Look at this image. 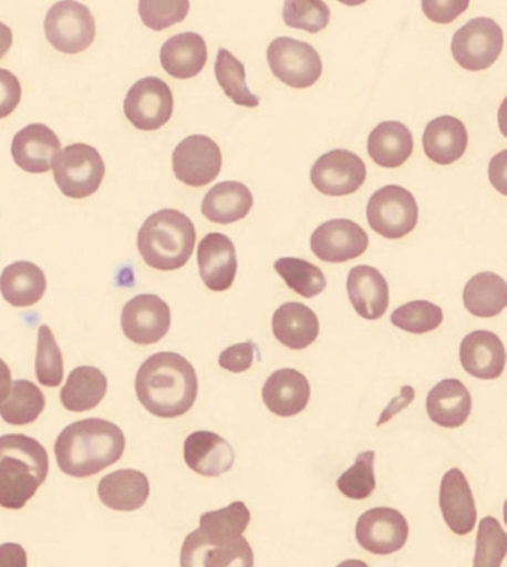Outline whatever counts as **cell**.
Segmentation results:
<instances>
[{
  "mask_svg": "<svg viewBox=\"0 0 507 567\" xmlns=\"http://www.w3.org/2000/svg\"><path fill=\"white\" fill-rule=\"evenodd\" d=\"M469 2H423V11L432 21L441 24L453 23L458 16L466 11Z\"/></svg>",
  "mask_w": 507,
  "mask_h": 567,
  "instance_id": "obj_45",
  "label": "cell"
},
{
  "mask_svg": "<svg viewBox=\"0 0 507 567\" xmlns=\"http://www.w3.org/2000/svg\"><path fill=\"white\" fill-rule=\"evenodd\" d=\"M107 394V378L102 370L82 365L74 369L61 390V403L70 412H89L97 408Z\"/></svg>",
  "mask_w": 507,
  "mask_h": 567,
  "instance_id": "obj_32",
  "label": "cell"
},
{
  "mask_svg": "<svg viewBox=\"0 0 507 567\" xmlns=\"http://www.w3.org/2000/svg\"><path fill=\"white\" fill-rule=\"evenodd\" d=\"M207 61V43L198 33H180L162 45V68L176 80H190L198 76Z\"/></svg>",
  "mask_w": 507,
  "mask_h": 567,
  "instance_id": "obj_24",
  "label": "cell"
},
{
  "mask_svg": "<svg viewBox=\"0 0 507 567\" xmlns=\"http://www.w3.org/2000/svg\"><path fill=\"white\" fill-rule=\"evenodd\" d=\"M122 330L131 342L153 344L164 339L172 327V309L155 295H138L125 305Z\"/></svg>",
  "mask_w": 507,
  "mask_h": 567,
  "instance_id": "obj_15",
  "label": "cell"
},
{
  "mask_svg": "<svg viewBox=\"0 0 507 567\" xmlns=\"http://www.w3.org/2000/svg\"><path fill=\"white\" fill-rule=\"evenodd\" d=\"M463 302L472 316L497 317L507 308V282L494 272L475 275L466 284Z\"/></svg>",
  "mask_w": 507,
  "mask_h": 567,
  "instance_id": "obj_33",
  "label": "cell"
},
{
  "mask_svg": "<svg viewBox=\"0 0 507 567\" xmlns=\"http://www.w3.org/2000/svg\"><path fill=\"white\" fill-rule=\"evenodd\" d=\"M507 556V534L497 518H483L476 536L474 567H501Z\"/></svg>",
  "mask_w": 507,
  "mask_h": 567,
  "instance_id": "obj_38",
  "label": "cell"
},
{
  "mask_svg": "<svg viewBox=\"0 0 507 567\" xmlns=\"http://www.w3.org/2000/svg\"><path fill=\"white\" fill-rule=\"evenodd\" d=\"M11 383V370L8 368L6 361L0 359V405L10 396L12 390Z\"/></svg>",
  "mask_w": 507,
  "mask_h": 567,
  "instance_id": "obj_49",
  "label": "cell"
},
{
  "mask_svg": "<svg viewBox=\"0 0 507 567\" xmlns=\"http://www.w3.org/2000/svg\"><path fill=\"white\" fill-rule=\"evenodd\" d=\"M415 392L413 386H404L401 390V395L397 399L393 400L391 404L387 405L386 410L382 413V417L379 419L377 426H382L383 423L391 421L395 414L400 413L401 410L408 408L411 401L414 400Z\"/></svg>",
  "mask_w": 507,
  "mask_h": 567,
  "instance_id": "obj_48",
  "label": "cell"
},
{
  "mask_svg": "<svg viewBox=\"0 0 507 567\" xmlns=\"http://www.w3.org/2000/svg\"><path fill=\"white\" fill-rule=\"evenodd\" d=\"M273 266L287 286L306 299H312L325 290V275L309 261L297 259V257H282L275 261Z\"/></svg>",
  "mask_w": 507,
  "mask_h": 567,
  "instance_id": "obj_35",
  "label": "cell"
},
{
  "mask_svg": "<svg viewBox=\"0 0 507 567\" xmlns=\"http://www.w3.org/2000/svg\"><path fill=\"white\" fill-rule=\"evenodd\" d=\"M0 291L11 307H33L45 295V274L30 261H15L3 270L0 277Z\"/></svg>",
  "mask_w": 507,
  "mask_h": 567,
  "instance_id": "obj_29",
  "label": "cell"
},
{
  "mask_svg": "<svg viewBox=\"0 0 507 567\" xmlns=\"http://www.w3.org/2000/svg\"><path fill=\"white\" fill-rule=\"evenodd\" d=\"M375 453L373 451L360 453L355 465L337 480V487L349 499H366L375 491L374 475Z\"/></svg>",
  "mask_w": 507,
  "mask_h": 567,
  "instance_id": "obj_40",
  "label": "cell"
},
{
  "mask_svg": "<svg viewBox=\"0 0 507 567\" xmlns=\"http://www.w3.org/2000/svg\"><path fill=\"white\" fill-rule=\"evenodd\" d=\"M221 151L207 135L196 134L183 140L173 154L174 174L192 187H203L216 181L221 172Z\"/></svg>",
  "mask_w": 507,
  "mask_h": 567,
  "instance_id": "obj_12",
  "label": "cell"
},
{
  "mask_svg": "<svg viewBox=\"0 0 507 567\" xmlns=\"http://www.w3.org/2000/svg\"><path fill=\"white\" fill-rule=\"evenodd\" d=\"M413 151V134L401 122H382L370 134L369 154L380 167H401L408 161Z\"/></svg>",
  "mask_w": 507,
  "mask_h": 567,
  "instance_id": "obj_31",
  "label": "cell"
},
{
  "mask_svg": "<svg viewBox=\"0 0 507 567\" xmlns=\"http://www.w3.org/2000/svg\"><path fill=\"white\" fill-rule=\"evenodd\" d=\"M310 383L294 369L272 373L263 386V401L270 412L281 417L296 416L308 408Z\"/></svg>",
  "mask_w": 507,
  "mask_h": 567,
  "instance_id": "obj_23",
  "label": "cell"
},
{
  "mask_svg": "<svg viewBox=\"0 0 507 567\" xmlns=\"http://www.w3.org/2000/svg\"><path fill=\"white\" fill-rule=\"evenodd\" d=\"M187 466L204 477H218L234 468L235 452L225 439L211 431H196L185 442Z\"/></svg>",
  "mask_w": 507,
  "mask_h": 567,
  "instance_id": "obj_21",
  "label": "cell"
},
{
  "mask_svg": "<svg viewBox=\"0 0 507 567\" xmlns=\"http://www.w3.org/2000/svg\"><path fill=\"white\" fill-rule=\"evenodd\" d=\"M45 409V396L34 383L17 381L11 394L0 405V416L10 425L23 426L37 421Z\"/></svg>",
  "mask_w": 507,
  "mask_h": 567,
  "instance_id": "obj_34",
  "label": "cell"
},
{
  "mask_svg": "<svg viewBox=\"0 0 507 567\" xmlns=\"http://www.w3.org/2000/svg\"><path fill=\"white\" fill-rule=\"evenodd\" d=\"M507 353L497 334L476 330L467 334L461 344V363L470 377L493 381L505 372Z\"/></svg>",
  "mask_w": 507,
  "mask_h": 567,
  "instance_id": "obj_19",
  "label": "cell"
},
{
  "mask_svg": "<svg viewBox=\"0 0 507 567\" xmlns=\"http://www.w3.org/2000/svg\"><path fill=\"white\" fill-rule=\"evenodd\" d=\"M249 522L251 513L240 501L203 514L199 529L183 544L182 567H254L251 545L244 538Z\"/></svg>",
  "mask_w": 507,
  "mask_h": 567,
  "instance_id": "obj_1",
  "label": "cell"
},
{
  "mask_svg": "<svg viewBox=\"0 0 507 567\" xmlns=\"http://www.w3.org/2000/svg\"><path fill=\"white\" fill-rule=\"evenodd\" d=\"M45 34L56 51L79 54L93 45L95 20L82 3L59 2L46 14Z\"/></svg>",
  "mask_w": 507,
  "mask_h": 567,
  "instance_id": "obj_9",
  "label": "cell"
},
{
  "mask_svg": "<svg viewBox=\"0 0 507 567\" xmlns=\"http://www.w3.org/2000/svg\"><path fill=\"white\" fill-rule=\"evenodd\" d=\"M125 116L135 128L155 131L172 120L173 91L159 78H144L135 82L124 103Z\"/></svg>",
  "mask_w": 507,
  "mask_h": 567,
  "instance_id": "obj_11",
  "label": "cell"
},
{
  "mask_svg": "<svg viewBox=\"0 0 507 567\" xmlns=\"http://www.w3.org/2000/svg\"><path fill=\"white\" fill-rule=\"evenodd\" d=\"M355 532L358 543L366 551L389 556L405 547L410 526L396 509L379 507L362 514Z\"/></svg>",
  "mask_w": 507,
  "mask_h": 567,
  "instance_id": "obj_13",
  "label": "cell"
},
{
  "mask_svg": "<svg viewBox=\"0 0 507 567\" xmlns=\"http://www.w3.org/2000/svg\"><path fill=\"white\" fill-rule=\"evenodd\" d=\"M268 61L273 75L291 89H310L322 75L318 51L297 39H275L268 50Z\"/></svg>",
  "mask_w": 507,
  "mask_h": 567,
  "instance_id": "obj_8",
  "label": "cell"
},
{
  "mask_svg": "<svg viewBox=\"0 0 507 567\" xmlns=\"http://www.w3.org/2000/svg\"><path fill=\"white\" fill-rule=\"evenodd\" d=\"M272 330L283 347L301 351L318 339L319 320L317 313L306 305L288 302L273 313Z\"/></svg>",
  "mask_w": 507,
  "mask_h": 567,
  "instance_id": "obj_28",
  "label": "cell"
},
{
  "mask_svg": "<svg viewBox=\"0 0 507 567\" xmlns=\"http://www.w3.org/2000/svg\"><path fill=\"white\" fill-rule=\"evenodd\" d=\"M0 567H28V554L19 544L0 545Z\"/></svg>",
  "mask_w": 507,
  "mask_h": 567,
  "instance_id": "obj_47",
  "label": "cell"
},
{
  "mask_svg": "<svg viewBox=\"0 0 507 567\" xmlns=\"http://www.w3.org/2000/svg\"><path fill=\"white\" fill-rule=\"evenodd\" d=\"M11 152L23 172L43 174L54 168L56 156L61 154V143L46 125L32 124L15 134Z\"/></svg>",
  "mask_w": 507,
  "mask_h": 567,
  "instance_id": "obj_17",
  "label": "cell"
},
{
  "mask_svg": "<svg viewBox=\"0 0 507 567\" xmlns=\"http://www.w3.org/2000/svg\"><path fill=\"white\" fill-rule=\"evenodd\" d=\"M397 329L413 334H425L438 329L444 321L443 309L427 300H414L397 308L391 317Z\"/></svg>",
  "mask_w": 507,
  "mask_h": 567,
  "instance_id": "obj_37",
  "label": "cell"
},
{
  "mask_svg": "<svg viewBox=\"0 0 507 567\" xmlns=\"http://www.w3.org/2000/svg\"><path fill=\"white\" fill-rule=\"evenodd\" d=\"M151 484L137 470H120L106 475L99 484V496L115 512H135L147 503Z\"/></svg>",
  "mask_w": 507,
  "mask_h": 567,
  "instance_id": "obj_27",
  "label": "cell"
},
{
  "mask_svg": "<svg viewBox=\"0 0 507 567\" xmlns=\"http://www.w3.org/2000/svg\"><path fill=\"white\" fill-rule=\"evenodd\" d=\"M439 507L449 530L456 535H469L476 525V505L466 475L458 468L444 475L439 488Z\"/></svg>",
  "mask_w": 507,
  "mask_h": 567,
  "instance_id": "obj_20",
  "label": "cell"
},
{
  "mask_svg": "<svg viewBox=\"0 0 507 567\" xmlns=\"http://www.w3.org/2000/svg\"><path fill=\"white\" fill-rule=\"evenodd\" d=\"M369 243V235L355 221L335 219L314 230L310 248L325 264H346L364 255Z\"/></svg>",
  "mask_w": 507,
  "mask_h": 567,
  "instance_id": "obj_16",
  "label": "cell"
},
{
  "mask_svg": "<svg viewBox=\"0 0 507 567\" xmlns=\"http://www.w3.org/2000/svg\"><path fill=\"white\" fill-rule=\"evenodd\" d=\"M366 217L374 233L387 239H401L413 233L418 221V207L410 190L384 186L366 205Z\"/></svg>",
  "mask_w": 507,
  "mask_h": 567,
  "instance_id": "obj_7",
  "label": "cell"
},
{
  "mask_svg": "<svg viewBox=\"0 0 507 567\" xmlns=\"http://www.w3.org/2000/svg\"><path fill=\"white\" fill-rule=\"evenodd\" d=\"M260 359L259 348L252 342L236 343L220 353L218 364L230 373H242L252 368L254 360Z\"/></svg>",
  "mask_w": 507,
  "mask_h": 567,
  "instance_id": "obj_43",
  "label": "cell"
},
{
  "mask_svg": "<svg viewBox=\"0 0 507 567\" xmlns=\"http://www.w3.org/2000/svg\"><path fill=\"white\" fill-rule=\"evenodd\" d=\"M488 177L497 192L507 196V151L494 156L489 163Z\"/></svg>",
  "mask_w": 507,
  "mask_h": 567,
  "instance_id": "obj_46",
  "label": "cell"
},
{
  "mask_svg": "<svg viewBox=\"0 0 507 567\" xmlns=\"http://www.w3.org/2000/svg\"><path fill=\"white\" fill-rule=\"evenodd\" d=\"M125 435L115 423L85 419L69 425L55 442L56 464L70 477L86 478L116 464L124 455Z\"/></svg>",
  "mask_w": 507,
  "mask_h": 567,
  "instance_id": "obj_3",
  "label": "cell"
},
{
  "mask_svg": "<svg viewBox=\"0 0 507 567\" xmlns=\"http://www.w3.org/2000/svg\"><path fill=\"white\" fill-rule=\"evenodd\" d=\"M469 135L465 124L454 116H439L430 122L423 135L427 158L435 164L449 165L461 159L467 150Z\"/></svg>",
  "mask_w": 507,
  "mask_h": 567,
  "instance_id": "obj_26",
  "label": "cell"
},
{
  "mask_svg": "<svg viewBox=\"0 0 507 567\" xmlns=\"http://www.w3.org/2000/svg\"><path fill=\"white\" fill-rule=\"evenodd\" d=\"M330 8L321 0H291L283 6V21L288 28L319 33L330 23Z\"/></svg>",
  "mask_w": 507,
  "mask_h": 567,
  "instance_id": "obj_41",
  "label": "cell"
},
{
  "mask_svg": "<svg viewBox=\"0 0 507 567\" xmlns=\"http://www.w3.org/2000/svg\"><path fill=\"white\" fill-rule=\"evenodd\" d=\"M21 85L14 73L0 69V120L10 116L19 106Z\"/></svg>",
  "mask_w": 507,
  "mask_h": 567,
  "instance_id": "obj_44",
  "label": "cell"
},
{
  "mask_svg": "<svg viewBox=\"0 0 507 567\" xmlns=\"http://www.w3.org/2000/svg\"><path fill=\"white\" fill-rule=\"evenodd\" d=\"M37 377L43 386L56 388L63 382L64 363L50 327L41 326L38 334Z\"/></svg>",
  "mask_w": 507,
  "mask_h": 567,
  "instance_id": "obj_39",
  "label": "cell"
},
{
  "mask_svg": "<svg viewBox=\"0 0 507 567\" xmlns=\"http://www.w3.org/2000/svg\"><path fill=\"white\" fill-rule=\"evenodd\" d=\"M216 78L227 97L238 106L257 107L260 99L249 91L245 80V65L231 52L218 51L216 60Z\"/></svg>",
  "mask_w": 507,
  "mask_h": 567,
  "instance_id": "obj_36",
  "label": "cell"
},
{
  "mask_svg": "<svg viewBox=\"0 0 507 567\" xmlns=\"http://www.w3.org/2000/svg\"><path fill=\"white\" fill-rule=\"evenodd\" d=\"M348 293L358 316L365 320H379L387 311V281L373 266H355L349 272Z\"/></svg>",
  "mask_w": 507,
  "mask_h": 567,
  "instance_id": "obj_22",
  "label": "cell"
},
{
  "mask_svg": "<svg viewBox=\"0 0 507 567\" xmlns=\"http://www.w3.org/2000/svg\"><path fill=\"white\" fill-rule=\"evenodd\" d=\"M138 401L157 417H180L194 408L198 377L194 365L176 352H159L147 359L135 378Z\"/></svg>",
  "mask_w": 507,
  "mask_h": 567,
  "instance_id": "obj_2",
  "label": "cell"
},
{
  "mask_svg": "<svg viewBox=\"0 0 507 567\" xmlns=\"http://www.w3.org/2000/svg\"><path fill=\"white\" fill-rule=\"evenodd\" d=\"M503 516H505V523H506V526H507V499H506V503H505V508H503Z\"/></svg>",
  "mask_w": 507,
  "mask_h": 567,
  "instance_id": "obj_53",
  "label": "cell"
},
{
  "mask_svg": "<svg viewBox=\"0 0 507 567\" xmlns=\"http://www.w3.org/2000/svg\"><path fill=\"white\" fill-rule=\"evenodd\" d=\"M503 30L492 19H475L454 34L452 52L463 69L478 72L492 68L503 51Z\"/></svg>",
  "mask_w": 507,
  "mask_h": 567,
  "instance_id": "obj_10",
  "label": "cell"
},
{
  "mask_svg": "<svg viewBox=\"0 0 507 567\" xmlns=\"http://www.w3.org/2000/svg\"><path fill=\"white\" fill-rule=\"evenodd\" d=\"M106 165L100 152L76 143L61 151L54 163V178L60 190L72 199L89 198L102 185Z\"/></svg>",
  "mask_w": 507,
  "mask_h": 567,
  "instance_id": "obj_6",
  "label": "cell"
},
{
  "mask_svg": "<svg viewBox=\"0 0 507 567\" xmlns=\"http://www.w3.org/2000/svg\"><path fill=\"white\" fill-rule=\"evenodd\" d=\"M498 126H500L501 134L507 138V97L498 109Z\"/></svg>",
  "mask_w": 507,
  "mask_h": 567,
  "instance_id": "obj_51",
  "label": "cell"
},
{
  "mask_svg": "<svg viewBox=\"0 0 507 567\" xmlns=\"http://www.w3.org/2000/svg\"><path fill=\"white\" fill-rule=\"evenodd\" d=\"M200 278L211 291L229 290L238 272L236 248L226 235L211 233L198 247Z\"/></svg>",
  "mask_w": 507,
  "mask_h": 567,
  "instance_id": "obj_18",
  "label": "cell"
},
{
  "mask_svg": "<svg viewBox=\"0 0 507 567\" xmlns=\"http://www.w3.org/2000/svg\"><path fill=\"white\" fill-rule=\"evenodd\" d=\"M12 45V32L7 24L0 23V59L7 55Z\"/></svg>",
  "mask_w": 507,
  "mask_h": 567,
  "instance_id": "obj_50",
  "label": "cell"
},
{
  "mask_svg": "<svg viewBox=\"0 0 507 567\" xmlns=\"http://www.w3.org/2000/svg\"><path fill=\"white\" fill-rule=\"evenodd\" d=\"M366 178L364 161L353 152L337 150L322 155L313 165L310 181L328 196L355 194Z\"/></svg>",
  "mask_w": 507,
  "mask_h": 567,
  "instance_id": "obj_14",
  "label": "cell"
},
{
  "mask_svg": "<svg viewBox=\"0 0 507 567\" xmlns=\"http://www.w3.org/2000/svg\"><path fill=\"white\" fill-rule=\"evenodd\" d=\"M194 221L177 209H161L148 217L138 233V251L148 266L157 270L183 268L194 255Z\"/></svg>",
  "mask_w": 507,
  "mask_h": 567,
  "instance_id": "obj_5",
  "label": "cell"
},
{
  "mask_svg": "<svg viewBox=\"0 0 507 567\" xmlns=\"http://www.w3.org/2000/svg\"><path fill=\"white\" fill-rule=\"evenodd\" d=\"M190 3L185 0H178V2H151V0H144L139 2L138 11L142 17L143 23L148 29L161 32L172 28L174 24L182 23L189 14Z\"/></svg>",
  "mask_w": 507,
  "mask_h": 567,
  "instance_id": "obj_42",
  "label": "cell"
},
{
  "mask_svg": "<svg viewBox=\"0 0 507 567\" xmlns=\"http://www.w3.org/2000/svg\"><path fill=\"white\" fill-rule=\"evenodd\" d=\"M431 421L443 429H458L472 412V396L465 383L458 379H445L432 388L426 400Z\"/></svg>",
  "mask_w": 507,
  "mask_h": 567,
  "instance_id": "obj_25",
  "label": "cell"
},
{
  "mask_svg": "<svg viewBox=\"0 0 507 567\" xmlns=\"http://www.w3.org/2000/svg\"><path fill=\"white\" fill-rule=\"evenodd\" d=\"M252 204L251 190L242 183L221 182L205 196L203 215L213 224H235L249 215Z\"/></svg>",
  "mask_w": 507,
  "mask_h": 567,
  "instance_id": "obj_30",
  "label": "cell"
},
{
  "mask_svg": "<svg viewBox=\"0 0 507 567\" xmlns=\"http://www.w3.org/2000/svg\"><path fill=\"white\" fill-rule=\"evenodd\" d=\"M50 460L42 444L28 435L0 437V507L21 509L45 483Z\"/></svg>",
  "mask_w": 507,
  "mask_h": 567,
  "instance_id": "obj_4",
  "label": "cell"
},
{
  "mask_svg": "<svg viewBox=\"0 0 507 567\" xmlns=\"http://www.w3.org/2000/svg\"><path fill=\"white\" fill-rule=\"evenodd\" d=\"M337 567H370L365 561L362 560H344Z\"/></svg>",
  "mask_w": 507,
  "mask_h": 567,
  "instance_id": "obj_52",
  "label": "cell"
}]
</instances>
